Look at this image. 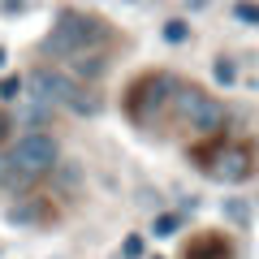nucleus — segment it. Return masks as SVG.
Instances as JSON below:
<instances>
[{"mask_svg": "<svg viewBox=\"0 0 259 259\" xmlns=\"http://www.w3.org/2000/svg\"><path fill=\"white\" fill-rule=\"evenodd\" d=\"M121 5H143V0H121Z\"/></svg>", "mask_w": 259, "mask_h": 259, "instance_id": "nucleus-21", "label": "nucleus"}, {"mask_svg": "<svg viewBox=\"0 0 259 259\" xmlns=\"http://www.w3.org/2000/svg\"><path fill=\"white\" fill-rule=\"evenodd\" d=\"M5 221L18 225V229H35V225H52L56 221V203L52 194H22L18 203L5 212Z\"/></svg>", "mask_w": 259, "mask_h": 259, "instance_id": "nucleus-7", "label": "nucleus"}, {"mask_svg": "<svg viewBox=\"0 0 259 259\" xmlns=\"http://www.w3.org/2000/svg\"><path fill=\"white\" fill-rule=\"evenodd\" d=\"M9 130H13V121H9V112L0 108V151H5V139H9Z\"/></svg>", "mask_w": 259, "mask_h": 259, "instance_id": "nucleus-17", "label": "nucleus"}, {"mask_svg": "<svg viewBox=\"0 0 259 259\" xmlns=\"http://www.w3.org/2000/svg\"><path fill=\"white\" fill-rule=\"evenodd\" d=\"M5 65H9V52H5V44H0V69H5Z\"/></svg>", "mask_w": 259, "mask_h": 259, "instance_id": "nucleus-19", "label": "nucleus"}, {"mask_svg": "<svg viewBox=\"0 0 259 259\" xmlns=\"http://www.w3.org/2000/svg\"><path fill=\"white\" fill-rule=\"evenodd\" d=\"M233 18H238L242 26H259V9L250 0H233Z\"/></svg>", "mask_w": 259, "mask_h": 259, "instance_id": "nucleus-15", "label": "nucleus"}, {"mask_svg": "<svg viewBox=\"0 0 259 259\" xmlns=\"http://www.w3.org/2000/svg\"><path fill=\"white\" fill-rule=\"evenodd\" d=\"M194 168L207 177V182L221 186H246L255 177V147L246 139H207L190 147Z\"/></svg>", "mask_w": 259, "mask_h": 259, "instance_id": "nucleus-5", "label": "nucleus"}, {"mask_svg": "<svg viewBox=\"0 0 259 259\" xmlns=\"http://www.w3.org/2000/svg\"><path fill=\"white\" fill-rule=\"evenodd\" d=\"M69 69H74V82L78 78H87V82H95V78H104L108 74V52H87V56H74V61H69Z\"/></svg>", "mask_w": 259, "mask_h": 259, "instance_id": "nucleus-10", "label": "nucleus"}, {"mask_svg": "<svg viewBox=\"0 0 259 259\" xmlns=\"http://www.w3.org/2000/svg\"><path fill=\"white\" fill-rule=\"evenodd\" d=\"M48 177H52L56 199H74V194H78V186H82V168H78V160H61V164H56Z\"/></svg>", "mask_w": 259, "mask_h": 259, "instance_id": "nucleus-9", "label": "nucleus"}, {"mask_svg": "<svg viewBox=\"0 0 259 259\" xmlns=\"http://www.w3.org/2000/svg\"><path fill=\"white\" fill-rule=\"evenodd\" d=\"M156 259H160V255H156Z\"/></svg>", "mask_w": 259, "mask_h": 259, "instance_id": "nucleus-22", "label": "nucleus"}, {"mask_svg": "<svg viewBox=\"0 0 259 259\" xmlns=\"http://www.w3.org/2000/svg\"><path fill=\"white\" fill-rule=\"evenodd\" d=\"M108 44H112V26L100 13L56 9L52 30L39 39V52L52 56V61H74V56H87V52H108Z\"/></svg>", "mask_w": 259, "mask_h": 259, "instance_id": "nucleus-1", "label": "nucleus"}, {"mask_svg": "<svg viewBox=\"0 0 259 259\" xmlns=\"http://www.w3.org/2000/svg\"><path fill=\"white\" fill-rule=\"evenodd\" d=\"M212 78H216L221 87H233V82H238V65H233V56H216V61H212Z\"/></svg>", "mask_w": 259, "mask_h": 259, "instance_id": "nucleus-13", "label": "nucleus"}, {"mask_svg": "<svg viewBox=\"0 0 259 259\" xmlns=\"http://www.w3.org/2000/svg\"><path fill=\"white\" fill-rule=\"evenodd\" d=\"M0 100H5V104L22 100V78H18V74H9V78H0Z\"/></svg>", "mask_w": 259, "mask_h": 259, "instance_id": "nucleus-16", "label": "nucleus"}, {"mask_svg": "<svg viewBox=\"0 0 259 259\" xmlns=\"http://www.w3.org/2000/svg\"><path fill=\"white\" fill-rule=\"evenodd\" d=\"M177 130L194 134V139H225L229 130V104L216 100L207 87L199 82H177V95H173V112H168Z\"/></svg>", "mask_w": 259, "mask_h": 259, "instance_id": "nucleus-4", "label": "nucleus"}, {"mask_svg": "<svg viewBox=\"0 0 259 259\" xmlns=\"http://www.w3.org/2000/svg\"><path fill=\"white\" fill-rule=\"evenodd\" d=\"M160 35H164V44L182 48V44H190V22L186 18H168L164 26H160Z\"/></svg>", "mask_w": 259, "mask_h": 259, "instance_id": "nucleus-12", "label": "nucleus"}, {"mask_svg": "<svg viewBox=\"0 0 259 259\" xmlns=\"http://www.w3.org/2000/svg\"><path fill=\"white\" fill-rule=\"evenodd\" d=\"M182 259H238V250H233L229 233L199 229V233H190V242L182 246Z\"/></svg>", "mask_w": 259, "mask_h": 259, "instance_id": "nucleus-8", "label": "nucleus"}, {"mask_svg": "<svg viewBox=\"0 0 259 259\" xmlns=\"http://www.w3.org/2000/svg\"><path fill=\"white\" fill-rule=\"evenodd\" d=\"M0 177H5V151H0Z\"/></svg>", "mask_w": 259, "mask_h": 259, "instance_id": "nucleus-20", "label": "nucleus"}, {"mask_svg": "<svg viewBox=\"0 0 259 259\" xmlns=\"http://www.w3.org/2000/svg\"><path fill=\"white\" fill-rule=\"evenodd\" d=\"M177 82H182V78L168 74V69H143V74L125 87V95H121V112H125V121L134 130H143V134L164 130L168 125V112H173Z\"/></svg>", "mask_w": 259, "mask_h": 259, "instance_id": "nucleus-3", "label": "nucleus"}, {"mask_svg": "<svg viewBox=\"0 0 259 259\" xmlns=\"http://www.w3.org/2000/svg\"><path fill=\"white\" fill-rule=\"evenodd\" d=\"M56 164H61V143H56L48 130L18 134V139L5 147V177H0V186L22 199V194H30Z\"/></svg>", "mask_w": 259, "mask_h": 259, "instance_id": "nucleus-2", "label": "nucleus"}, {"mask_svg": "<svg viewBox=\"0 0 259 259\" xmlns=\"http://www.w3.org/2000/svg\"><path fill=\"white\" fill-rule=\"evenodd\" d=\"M22 91H30L26 100L44 104V108H69V112H78V117H95V112L104 108L91 87H82V82L69 78V69H48V65H39V69H30V78L22 82Z\"/></svg>", "mask_w": 259, "mask_h": 259, "instance_id": "nucleus-6", "label": "nucleus"}, {"mask_svg": "<svg viewBox=\"0 0 259 259\" xmlns=\"http://www.w3.org/2000/svg\"><path fill=\"white\" fill-rule=\"evenodd\" d=\"M0 9H5V13H22V9H26V0H0Z\"/></svg>", "mask_w": 259, "mask_h": 259, "instance_id": "nucleus-18", "label": "nucleus"}, {"mask_svg": "<svg viewBox=\"0 0 259 259\" xmlns=\"http://www.w3.org/2000/svg\"><path fill=\"white\" fill-rule=\"evenodd\" d=\"M177 229H182V216L177 212H156V221H151V233L156 238H173Z\"/></svg>", "mask_w": 259, "mask_h": 259, "instance_id": "nucleus-14", "label": "nucleus"}, {"mask_svg": "<svg viewBox=\"0 0 259 259\" xmlns=\"http://www.w3.org/2000/svg\"><path fill=\"white\" fill-rule=\"evenodd\" d=\"M221 216L233 225V229H250V199H242V194L221 199Z\"/></svg>", "mask_w": 259, "mask_h": 259, "instance_id": "nucleus-11", "label": "nucleus"}]
</instances>
